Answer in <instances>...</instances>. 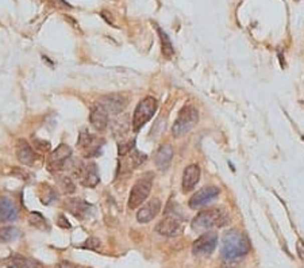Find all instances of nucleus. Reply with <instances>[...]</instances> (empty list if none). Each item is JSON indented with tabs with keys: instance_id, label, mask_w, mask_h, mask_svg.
I'll return each instance as SVG.
<instances>
[{
	"instance_id": "obj_12",
	"label": "nucleus",
	"mask_w": 304,
	"mask_h": 268,
	"mask_svg": "<svg viewBox=\"0 0 304 268\" xmlns=\"http://www.w3.org/2000/svg\"><path fill=\"white\" fill-rule=\"evenodd\" d=\"M219 195V188L215 186H208V187L200 188L191 197L190 207L191 209H198L202 206L207 205L208 202H211L215 197Z\"/></svg>"
},
{
	"instance_id": "obj_15",
	"label": "nucleus",
	"mask_w": 304,
	"mask_h": 268,
	"mask_svg": "<svg viewBox=\"0 0 304 268\" xmlns=\"http://www.w3.org/2000/svg\"><path fill=\"white\" fill-rule=\"evenodd\" d=\"M15 152L18 160L22 163L23 166H33L36 161V153L33 151V148L26 140H18L17 145H15Z\"/></svg>"
},
{
	"instance_id": "obj_11",
	"label": "nucleus",
	"mask_w": 304,
	"mask_h": 268,
	"mask_svg": "<svg viewBox=\"0 0 304 268\" xmlns=\"http://www.w3.org/2000/svg\"><path fill=\"white\" fill-rule=\"evenodd\" d=\"M218 245V233L216 232H206L204 234L196 238L192 245L194 255L206 256L212 253Z\"/></svg>"
},
{
	"instance_id": "obj_3",
	"label": "nucleus",
	"mask_w": 304,
	"mask_h": 268,
	"mask_svg": "<svg viewBox=\"0 0 304 268\" xmlns=\"http://www.w3.org/2000/svg\"><path fill=\"white\" fill-rule=\"evenodd\" d=\"M157 108H159V103L153 96H146L145 99H142L132 114V130L139 131L155 116Z\"/></svg>"
},
{
	"instance_id": "obj_2",
	"label": "nucleus",
	"mask_w": 304,
	"mask_h": 268,
	"mask_svg": "<svg viewBox=\"0 0 304 268\" xmlns=\"http://www.w3.org/2000/svg\"><path fill=\"white\" fill-rule=\"evenodd\" d=\"M230 217L227 211L221 207H212L200 211L192 221V228L195 230H208L212 228H221L229 223Z\"/></svg>"
},
{
	"instance_id": "obj_25",
	"label": "nucleus",
	"mask_w": 304,
	"mask_h": 268,
	"mask_svg": "<svg viewBox=\"0 0 304 268\" xmlns=\"http://www.w3.org/2000/svg\"><path fill=\"white\" fill-rule=\"evenodd\" d=\"M84 248H87V249H92V250H99L100 248V240L99 238H95V237H91L88 238L85 244H84Z\"/></svg>"
},
{
	"instance_id": "obj_22",
	"label": "nucleus",
	"mask_w": 304,
	"mask_h": 268,
	"mask_svg": "<svg viewBox=\"0 0 304 268\" xmlns=\"http://www.w3.org/2000/svg\"><path fill=\"white\" fill-rule=\"evenodd\" d=\"M19 237V230L14 226H5L0 228V242L2 244H7L14 240H17Z\"/></svg>"
},
{
	"instance_id": "obj_8",
	"label": "nucleus",
	"mask_w": 304,
	"mask_h": 268,
	"mask_svg": "<svg viewBox=\"0 0 304 268\" xmlns=\"http://www.w3.org/2000/svg\"><path fill=\"white\" fill-rule=\"evenodd\" d=\"M104 144V140L99 139L96 136L88 133V131H81L77 141V147L83 152L84 157H96L100 155V149Z\"/></svg>"
},
{
	"instance_id": "obj_16",
	"label": "nucleus",
	"mask_w": 304,
	"mask_h": 268,
	"mask_svg": "<svg viewBox=\"0 0 304 268\" xmlns=\"http://www.w3.org/2000/svg\"><path fill=\"white\" fill-rule=\"evenodd\" d=\"M173 159V148L171 144H164L157 149L155 156V164L160 171H167Z\"/></svg>"
},
{
	"instance_id": "obj_19",
	"label": "nucleus",
	"mask_w": 304,
	"mask_h": 268,
	"mask_svg": "<svg viewBox=\"0 0 304 268\" xmlns=\"http://www.w3.org/2000/svg\"><path fill=\"white\" fill-rule=\"evenodd\" d=\"M66 207H68L72 214L76 215V217H83L84 214L88 213V209L91 206H89L87 202L79 199V198H73V199H69V201H68Z\"/></svg>"
},
{
	"instance_id": "obj_18",
	"label": "nucleus",
	"mask_w": 304,
	"mask_h": 268,
	"mask_svg": "<svg viewBox=\"0 0 304 268\" xmlns=\"http://www.w3.org/2000/svg\"><path fill=\"white\" fill-rule=\"evenodd\" d=\"M200 180V168L198 164H191L184 170L183 174V191H192Z\"/></svg>"
},
{
	"instance_id": "obj_10",
	"label": "nucleus",
	"mask_w": 304,
	"mask_h": 268,
	"mask_svg": "<svg viewBox=\"0 0 304 268\" xmlns=\"http://www.w3.org/2000/svg\"><path fill=\"white\" fill-rule=\"evenodd\" d=\"M181 225H183V219L179 214H176L175 211L169 213L167 211V215L164 217L163 221H160L156 226V232L165 237H173L176 236L177 233L180 232Z\"/></svg>"
},
{
	"instance_id": "obj_23",
	"label": "nucleus",
	"mask_w": 304,
	"mask_h": 268,
	"mask_svg": "<svg viewBox=\"0 0 304 268\" xmlns=\"http://www.w3.org/2000/svg\"><path fill=\"white\" fill-rule=\"evenodd\" d=\"M58 186H60V188H61L65 194H72V192H75L76 190L75 183L72 182V179L69 178V176H65V175L58 176Z\"/></svg>"
},
{
	"instance_id": "obj_1",
	"label": "nucleus",
	"mask_w": 304,
	"mask_h": 268,
	"mask_svg": "<svg viewBox=\"0 0 304 268\" xmlns=\"http://www.w3.org/2000/svg\"><path fill=\"white\" fill-rule=\"evenodd\" d=\"M250 250V241L243 232L231 229L222 237L221 253L225 259H239Z\"/></svg>"
},
{
	"instance_id": "obj_21",
	"label": "nucleus",
	"mask_w": 304,
	"mask_h": 268,
	"mask_svg": "<svg viewBox=\"0 0 304 268\" xmlns=\"http://www.w3.org/2000/svg\"><path fill=\"white\" fill-rule=\"evenodd\" d=\"M157 32H159L160 40H161V46H163V54L167 58H171L175 54V48L171 38L168 37V34L164 32L161 27H157Z\"/></svg>"
},
{
	"instance_id": "obj_7",
	"label": "nucleus",
	"mask_w": 304,
	"mask_h": 268,
	"mask_svg": "<svg viewBox=\"0 0 304 268\" xmlns=\"http://www.w3.org/2000/svg\"><path fill=\"white\" fill-rule=\"evenodd\" d=\"M72 157V149L71 147H68L66 144H61L58 145L53 152L50 153V156L48 157V170L53 174H57L60 171L66 170L68 163Z\"/></svg>"
},
{
	"instance_id": "obj_24",
	"label": "nucleus",
	"mask_w": 304,
	"mask_h": 268,
	"mask_svg": "<svg viewBox=\"0 0 304 268\" xmlns=\"http://www.w3.org/2000/svg\"><path fill=\"white\" fill-rule=\"evenodd\" d=\"M123 118H118L112 122V127H114L115 136H124V133L127 131V122H123Z\"/></svg>"
},
{
	"instance_id": "obj_4",
	"label": "nucleus",
	"mask_w": 304,
	"mask_h": 268,
	"mask_svg": "<svg viewBox=\"0 0 304 268\" xmlns=\"http://www.w3.org/2000/svg\"><path fill=\"white\" fill-rule=\"evenodd\" d=\"M199 121V112L194 106H185L177 115V119L173 123L172 134L173 137H183L185 134L194 129Z\"/></svg>"
},
{
	"instance_id": "obj_29",
	"label": "nucleus",
	"mask_w": 304,
	"mask_h": 268,
	"mask_svg": "<svg viewBox=\"0 0 304 268\" xmlns=\"http://www.w3.org/2000/svg\"><path fill=\"white\" fill-rule=\"evenodd\" d=\"M297 250H299V255L301 257V260H304V249H303V242L299 241L297 242Z\"/></svg>"
},
{
	"instance_id": "obj_5",
	"label": "nucleus",
	"mask_w": 304,
	"mask_h": 268,
	"mask_svg": "<svg viewBox=\"0 0 304 268\" xmlns=\"http://www.w3.org/2000/svg\"><path fill=\"white\" fill-rule=\"evenodd\" d=\"M151 187H153V176H151V174H146L143 178L139 179L137 183L132 186L131 192L128 195V209H131V210L138 209L147 199L150 191H151Z\"/></svg>"
},
{
	"instance_id": "obj_17",
	"label": "nucleus",
	"mask_w": 304,
	"mask_h": 268,
	"mask_svg": "<svg viewBox=\"0 0 304 268\" xmlns=\"http://www.w3.org/2000/svg\"><path fill=\"white\" fill-rule=\"evenodd\" d=\"M89 122H91V126H92L93 129L97 130V131H103V130L107 129V126L110 123V114L96 104L91 110Z\"/></svg>"
},
{
	"instance_id": "obj_20",
	"label": "nucleus",
	"mask_w": 304,
	"mask_h": 268,
	"mask_svg": "<svg viewBox=\"0 0 304 268\" xmlns=\"http://www.w3.org/2000/svg\"><path fill=\"white\" fill-rule=\"evenodd\" d=\"M11 260H13L14 265L17 268H44V265L40 261L30 259V257H26V256L18 255V253L14 255L11 257Z\"/></svg>"
},
{
	"instance_id": "obj_26",
	"label": "nucleus",
	"mask_w": 304,
	"mask_h": 268,
	"mask_svg": "<svg viewBox=\"0 0 304 268\" xmlns=\"http://www.w3.org/2000/svg\"><path fill=\"white\" fill-rule=\"evenodd\" d=\"M34 148L38 149L40 152L45 153V152H48L49 149H50V143H49V141H44V140L36 139L34 140Z\"/></svg>"
},
{
	"instance_id": "obj_14",
	"label": "nucleus",
	"mask_w": 304,
	"mask_h": 268,
	"mask_svg": "<svg viewBox=\"0 0 304 268\" xmlns=\"http://www.w3.org/2000/svg\"><path fill=\"white\" fill-rule=\"evenodd\" d=\"M18 218V207L9 197H0V222H14Z\"/></svg>"
},
{
	"instance_id": "obj_6",
	"label": "nucleus",
	"mask_w": 304,
	"mask_h": 268,
	"mask_svg": "<svg viewBox=\"0 0 304 268\" xmlns=\"http://www.w3.org/2000/svg\"><path fill=\"white\" fill-rule=\"evenodd\" d=\"M72 171H73V175L79 179L80 183L83 184L84 187L93 188L99 184L100 178H99V172H97L96 164H93V163L85 164V163H80V161H77V163L73 164Z\"/></svg>"
},
{
	"instance_id": "obj_27",
	"label": "nucleus",
	"mask_w": 304,
	"mask_h": 268,
	"mask_svg": "<svg viewBox=\"0 0 304 268\" xmlns=\"http://www.w3.org/2000/svg\"><path fill=\"white\" fill-rule=\"evenodd\" d=\"M30 222L33 223V225L38 226L40 223H45V218L41 214H38V213H31V214H30Z\"/></svg>"
},
{
	"instance_id": "obj_13",
	"label": "nucleus",
	"mask_w": 304,
	"mask_h": 268,
	"mask_svg": "<svg viewBox=\"0 0 304 268\" xmlns=\"http://www.w3.org/2000/svg\"><path fill=\"white\" fill-rule=\"evenodd\" d=\"M160 210H161V201L157 199V198H153V199H150L147 203H145L138 210L137 221L139 223L150 222V221H153L157 217Z\"/></svg>"
},
{
	"instance_id": "obj_9",
	"label": "nucleus",
	"mask_w": 304,
	"mask_h": 268,
	"mask_svg": "<svg viewBox=\"0 0 304 268\" xmlns=\"http://www.w3.org/2000/svg\"><path fill=\"white\" fill-rule=\"evenodd\" d=\"M127 98L122 94H110L99 98L96 104L103 110H106L111 115H118L127 107Z\"/></svg>"
},
{
	"instance_id": "obj_28",
	"label": "nucleus",
	"mask_w": 304,
	"mask_h": 268,
	"mask_svg": "<svg viewBox=\"0 0 304 268\" xmlns=\"http://www.w3.org/2000/svg\"><path fill=\"white\" fill-rule=\"evenodd\" d=\"M54 268H76V267L72 263H69V261H61V263H58Z\"/></svg>"
}]
</instances>
